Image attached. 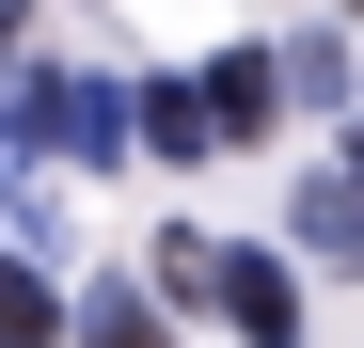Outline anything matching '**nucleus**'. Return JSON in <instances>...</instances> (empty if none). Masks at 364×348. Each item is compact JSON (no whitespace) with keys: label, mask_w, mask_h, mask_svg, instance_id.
I'll use <instances>...</instances> for the list:
<instances>
[{"label":"nucleus","mask_w":364,"mask_h":348,"mask_svg":"<svg viewBox=\"0 0 364 348\" xmlns=\"http://www.w3.org/2000/svg\"><path fill=\"white\" fill-rule=\"evenodd\" d=\"M206 317H237L254 348H301V285L269 254H206Z\"/></svg>","instance_id":"1"},{"label":"nucleus","mask_w":364,"mask_h":348,"mask_svg":"<svg viewBox=\"0 0 364 348\" xmlns=\"http://www.w3.org/2000/svg\"><path fill=\"white\" fill-rule=\"evenodd\" d=\"M191 95H206V143H254V127H269V48H222Z\"/></svg>","instance_id":"2"},{"label":"nucleus","mask_w":364,"mask_h":348,"mask_svg":"<svg viewBox=\"0 0 364 348\" xmlns=\"http://www.w3.org/2000/svg\"><path fill=\"white\" fill-rule=\"evenodd\" d=\"M285 238L317 254V269H348L364 254V190H348V174H301V222H285Z\"/></svg>","instance_id":"3"},{"label":"nucleus","mask_w":364,"mask_h":348,"mask_svg":"<svg viewBox=\"0 0 364 348\" xmlns=\"http://www.w3.org/2000/svg\"><path fill=\"white\" fill-rule=\"evenodd\" d=\"M127 143H159V158H206V95H191V80H143V95H127Z\"/></svg>","instance_id":"4"},{"label":"nucleus","mask_w":364,"mask_h":348,"mask_svg":"<svg viewBox=\"0 0 364 348\" xmlns=\"http://www.w3.org/2000/svg\"><path fill=\"white\" fill-rule=\"evenodd\" d=\"M64 301H48V254H0V348H48Z\"/></svg>","instance_id":"5"},{"label":"nucleus","mask_w":364,"mask_h":348,"mask_svg":"<svg viewBox=\"0 0 364 348\" xmlns=\"http://www.w3.org/2000/svg\"><path fill=\"white\" fill-rule=\"evenodd\" d=\"M269 95H301V111H348V48H333V32H301L285 64H269Z\"/></svg>","instance_id":"6"},{"label":"nucleus","mask_w":364,"mask_h":348,"mask_svg":"<svg viewBox=\"0 0 364 348\" xmlns=\"http://www.w3.org/2000/svg\"><path fill=\"white\" fill-rule=\"evenodd\" d=\"M64 332H80V348H159V317H143V301H127V285H95V301H80V317H64Z\"/></svg>","instance_id":"7"}]
</instances>
